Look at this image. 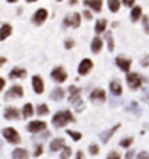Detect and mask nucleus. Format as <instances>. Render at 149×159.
Masks as SVG:
<instances>
[{
	"label": "nucleus",
	"mask_w": 149,
	"mask_h": 159,
	"mask_svg": "<svg viewBox=\"0 0 149 159\" xmlns=\"http://www.w3.org/2000/svg\"><path fill=\"white\" fill-rule=\"evenodd\" d=\"M3 88H5V79H2V78H0V91H2Z\"/></svg>",
	"instance_id": "obj_41"
},
{
	"label": "nucleus",
	"mask_w": 149,
	"mask_h": 159,
	"mask_svg": "<svg viewBox=\"0 0 149 159\" xmlns=\"http://www.w3.org/2000/svg\"><path fill=\"white\" fill-rule=\"evenodd\" d=\"M51 78H53L54 82L61 83V82H64V80L67 79V73H66V70H64L61 66H57L51 70Z\"/></svg>",
	"instance_id": "obj_2"
},
{
	"label": "nucleus",
	"mask_w": 149,
	"mask_h": 159,
	"mask_svg": "<svg viewBox=\"0 0 149 159\" xmlns=\"http://www.w3.org/2000/svg\"><path fill=\"white\" fill-rule=\"evenodd\" d=\"M126 79H127V83L130 85V88H133V89H136V88H139L142 85V78L137 73H127Z\"/></svg>",
	"instance_id": "obj_5"
},
{
	"label": "nucleus",
	"mask_w": 149,
	"mask_h": 159,
	"mask_svg": "<svg viewBox=\"0 0 149 159\" xmlns=\"http://www.w3.org/2000/svg\"><path fill=\"white\" fill-rule=\"evenodd\" d=\"M48 18V12H47V9H38L37 12L34 13V18H32V20H34L37 25H41V23H44L45 22V19Z\"/></svg>",
	"instance_id": "obj_7"
},
{
	"label": "nucleus",
	"mask_w": 149,
	"mask_h": 159,
	"mask_svg": "<svg viewBox=\"0 0 149 159\" xmlns=\"http://www.w3.org/2000/svg\"><path fill=\"white\" fill-rule=\"evenodd\" d=\"M140 16H142V7H140V6H135L133 9H132V13H130L132 20L136 22V20L140 19Z\"/></svg>",
	"instance_id": "obj_22"
},
{
	"label": "nucleus",
	"mask_w": 149,
	"mask_h": 159,
	"mask_svg": "<svg viewBox=\"0 0 149 159\" xmlns=\"http://www.w3.org/2000/svg\"><path fill=\"white\" fill-rule=\"evenodd\" d=\"M3 136H5L7 142H10L12 145H16V143L20 142V137H19V134H18V132H16L15 128H10V127H7V128L3 130Z\"/></svg>",
	"instance_id": "obj_3"
},
{
	"label": "nucleus",
	"mask_w": 149,
	"mask_h": 159,
	"mask_svg": "<svg viewBox=\"0 0 149 159\" xmlns=\"http://www.w3.org/2000/svg\"><path fill=\"white\" fill-rule=\"evenodd\" d=\"M61 147H64V140L61 139V137H59V139H54L53 142H51V145H50V149H51L53 152L59 150V149H61Z\"/></svg>",
	"instance_id": "obj_21"
},
{
	"label": "nucleus",
	"mask_w": 149,
	"mask_h": 159,
	"mask_svg": "<svg viewBox=\"0 0 149 159\" xmlns=\"http://www.w3.org/2000/svg\"><path fill=\"white\" fill-rule=\"evenodd\" d=\"M108 7L111 12H118V9H120V0H108Z\"/></svg>",
	"instance_id": "obj_25"
},
{
	"label": "nucleus",
	"mask_w": 149,
	"mask_h": 159,
	"mask_svg": "<svg viewBox=\"0 0 149 159\" xmlns=\"http://www.w3.org/2000/svg\"><path fill=\"white\" fill-rule=\"evenodd\" d=\"M73 45H74V41L73 40H66V41H64V47H66L67 50L73 48Z\"/></svg>",
	"instance_id": "obj_34"
},
{
	"label": "nucleus",
	"mask_w": 149,
	"mask_h": 159,
	"mask_svg": "<svg viewBox=\"0 0 149 159\" xmlns=\"http://www.w3.org/2000/svg\"><path fill=\"white\" fill-rule=\"evenodd\" d=\"M105 28H107V19H100L96 20V23H95V32L96 34H101L105 31Z\"/></svg>",
	"instance_id": "obj_23"
},
{
	"label": "nucleus",
	"mask_w": 149,
	"mask_h": 159,
	"mask_svg": "<svg viewBox=\"0 0 149 159\" xmlns=\"http://www.w3.org/2000/svg\"><path fill=\"white\" fill-rule=\"evenodd\" d=\"M63 96H64V92H63L61 88H57V89H54V91L51 92V99L53 101H60Z\"/></svg>",
	"instance_id": "obj_24"
},
{
	"label": "nucleus",
	"mask_w": 149,
	"mask_h": 159,
	"mask_svg": "<svg viewBox=\"0 0 149 159\" xmlns=\"http://www.w3.org/2000/svg\"><path fill=\"white\" fill-rule=\"evenodd\" d=\"M115 63H117V66L120 67L123 72H129L130 66H132V61L129 59H124V57H117L115 59Z\"/></svg>",
	"instance_id": "obj_10"
},
{
	"label": "nucleus",
	"mask_w": 149,
	"mask_h": 159,
	"mask_svg": "<svg viewBox=\"0 0 149 159\" xmlns=\"http://www.w3.org/2000/svg\"><path fill=\"white\" fill-rule=\"evenodd\" d=\"M83 3L88 7H91L95 12H101L102 9V0H83Z\"/></svg>",
	"instance_id": "obj_12"
},
{
	"label": "nucleus",
	"mask_w": 149,
	"mask_h": 159,
	"mask_svg": "<svg viewBox=\"0 0 149 159\" xmlns=\"http://www.w3.org/2000/svg\"><path fill=\"white\" fill-rule=\"evenodd\" d=\"M12 34V25L10 23H3L0 28V41H5Z\"/></svg>",
	"instance_id": "obj_15"
},
{
	"label": "nucleus",
	"mask_w": 149,
	"mask_h": 159,
	"mask_svg": "<svg viewBox=\"0 0 149 159\" xmlns=\"http://www.w3.org/2000/svg\"><path fill=\"white\" fill-rule=\"evenodd\" d=\"M0 149H2V142H0Z\"/></svg>",
	"instance_id": "obj_46"
},
{
	"label": "nucleus",
	"mask_w": 149,
	"mask_h": 159,
	"mask_svg": "<svg viewBox=\"0 0 149 159\" xmlns=\"http://www.w3.org/2000/svg\"><path fill=\"white\" fill-rule=\"evenodd\" d=\"M28 3H34V2H37V0H27Z\"/></svg>",
	"instance_id": "obj_45"
},
{
	"label": "nucleus",
	"mask_w": 149,
	"mask_h": 159,
	"mask_svg": "<svg viewBox=\"0 0 149 159\" xmlns=\"http://www.w3.org/2000/svg\"><path fill=\"white\" fill-rule=\"evenodd\" d=\"M5 117L6 120H18L19 118V111L13 108V107H10V108H6V111H5Z\"/></svg>",
	"instance_id": "obj_17"
},
{
	"label": "nucleus",
	"mask_w": 149,
	"mask_h": 159,
	"mask_svg": "<svg viewBox=\"0 0 149 159\" xmlns=\"http://www.w3.org/2000/svg\"><path fill=\"white\" fill-rule=\"evenodd\" d=\"M107 41H108V48H110V51H113L114 50V42H113V35L111 34H107Z\"/></svg>",
	"instance_id": "obj_30"
},
{
	"label": "nucleus",
	"mask_w": 149,
	"mask_h": 159,
	"mask_svg": "<svg viewBox=\"0 0 149 159\" xmlns=\"http://www.w3.org/2000/svg\"><path fill=\"white\" fill-rule=\"evenodd\" d=\"M69 121H74L72 113H69V111H60V113H57L53 117V126L63 127V126H66Z\"/></svg>",
	"instance_id": "obj_1"
},
{
	"label": "nucleus",
	"mask_w": 149,
	"mask_h": 159,
	"mask_svg": "<svg viewBox=\"0 0 149 159\" xmlns=\"http://www.w3.org/2000/svg\"><path fill=\"white\" fill-rule=\"evenodd\" d=\"M98 150H100V147H98L96 145H91V146H89V152H91V155H96Z\"/></svg>",
	"instance_id": "obj_32"
},
{
	"label": "nucleus",
	"mask_w": 149,
	"mask_h": 159,
	"mask_svg": "<svg viewBox=\"0 0 149 159\" xmlns=\"http://www.w3.org/2000/svg\"><path fill=\"white\" fill-rule=\"evenodd\" d=\"M123 5H124V6L132 7L133 5H135V0H123Z\"/></svg>",
	"instance_id": "obj_36"
},
{
	"label": "nucleus",
	"mask_w": 149,
	"mask_h": 159,
	"mask_svg": "<svg viewBox=\"0 0 149 159\" xmlns=\"http://www.w3.org/2000/svg\"><path fill=\"white\" fill-rule=\"evenodd\" d=\"M28 152L25 149H15L13 153H12V158L13 159H28Z\"/></svg>",
	"instance_id": "obj_20"
},
{
	"label": "nucleus",
	"mask_w": 149,
	"mask_h": 159,
	"mask_svg": "<svg viewBox=\"0 0 149 159\" xmlns=\"http://www.w3.org/2000/svg\"><path fill=\"white\" fill-rule=\"evenodd\" d=\"M45 127H47V124H45L44 121H32V123H29V124H28V132L38 133V132L45 130Z\"/></svg>",
	"instance_id": "obj_9"
},
{
	"label": "nucleus",
	"mask_w": 149,
	"mask_h": 159,
	"mask_svg": "<svg viewBox=\"0 0 149 159\" xmlns=\"http://www.w3.org/2000/svg\"><path fill=\"white\" fill-rule=\"evenodd\" d=\"M69 134H70V136H72V137H73V139L74 140H79V139H81V137H82V134H81V133H76V132H72V130H69Z\"/></svg>",
	"instance_id": "obj_33"
},
{
	"label": "nucleus",
	"mask_w": 149,
	"mask_h": 159,
	"mask_svg": "<svg viewBox=\"0 0 149 159\" xmlns=\"http://www.w3.org/2000/svg\"><path fill=\"white\" fill-rule=\"evenodd\" d=\"M92 66H94L92 60L83 59V60L81 61L79 67H78V72H79V74H88V72L91 70V69H92Z\"/></svg>",
	"instance_id": "obj_8"
},
{
	"label": "nucleus",
	"mask_w": 149,
	"mask_h": 159,
	"mask_svg": "<svg viewBox=\"0 0 149 159\" xmlns=\"http://www.w3.org/2000/svg\"><path fill=\"white\" fill-rule=\"evenodd\" d=\"M9 3H15V2H18V0H7Z\"/></svg>",
	"instance_id": "obj_44"
},
{
	"label": "nucleus",
	"mask_w": 149,
	"mask_h": 159,
	"mask_svg": "<svg viewBox=\"0 0 149 159\" xmlns=\"http://www.w3.org/2000/svg\"><path fill=\"white\" fill-rule=\"evenodd\" d=\"M57 2H63V0H57Z\"/></svg>",
	"instance_id": "obj_47"
},
{
	"label": "nucleus",
	"mask_w": 149,
	"mask_h": 159,
	"mask_svg": "<svg viewBox=\"0 0 149 159\" xmlns=\"http://www.w3.org/2000/svg\"><path fill=\"white\" fill-rule=\"evenodd\" d=\"M91 101H105V92L102 89H95L91 93Z\"/></svg>",
	"instance_id": "obj_18"
},
{
	"label": "nucleus",
	"mask_w": 149,
	"mask_h": 159,
	"mask_svg": "<svg viewBox=\"0 0 149 159\" xmlns=\"http://www.w3.org/2000/svg\"><path fill=\"white\" fill-rule=\"evenodd\" d=\"M69 101L74 104V105H82L81 101V89H78L76 86H70V96H69Z\"/></svg>",
	"instance_id": "obj_6"
},
{
	"label": "nucleus",
	"mask_w": 149,
	"mask_h": 159,
	"mask_svg": "<svg viewBox=\"0 0 149 159\" xmlns=\"http://www.w3.org/2000/svg\"><path fill=\"white\" fill-rule=\"evenodd\" d=\"M107 159H120V155H118L117 152H111L108 155V158H107Z\"/></svg>",
	"instance_id": "obj_35"
},
{
	"label": "nucleus",
	"mask_w": 149,
	"mask_h": 159,
	"mask_svg": "<svg viewBox=\"0 0 149 159\" xmlns=\"http://www.w3.org/2000/svg\"><path fill=\"white\" fill-rule=\"evenodd\" d=\"M70 153H72V149H70V147H64L63 152H61V155H60V158L61 159H67L69 156H70Z\"/></svg>",
	"instance_id": "obj_29"
},
{
	"label": "nucleus",
	"mask_w": 149,
	"mask_h": 159,
	"mask_svg": "<svg viewBox=\"0 0 149 159\" xmlns=\"http://www.w3.org/2000/svg\"><path fill=\"white\" fill-rule=\"evenodd\" d=\"M137 159H149V155L146 152H142V153H139Z\"/></svg>",
	"instance_id": "obj_37"
},
{
	"label": "nucleus",
	"mask_w": 149,
	"mask_h": 159,
	"mask_svg": "<svg viewBox=\"0 0 149 159\" xmlns=\"http://www.w3.org/2000/svg\"><path fill=\"white\" fill-rule=\"evenodd\" d=\"M102 44H104V42H102L101 38H100V37H95L94 40H92V44H91V51L95 54L100 53L102 48Z\"/></svg>",
	"instance_id": "obj_16"
},
{
	"label": "nucleus",
	"mask_w": 149,
	"mask_h": 159,
	"mask_svg": "<svg viewBox=\"0 0 149 159\" xmlns=\"http://www.w3.org/2000/svg\"><path fill=\"white\" fill-rule=\"evenodd\" d=\"M32 88L37 93H42L44 92V82L40 76H34L32 78Z\"/></svg>",
	"instance_id": "obj_11"
},
{
	"label": "nucleus",
	"mask_w": 149,
	"mask_h": 159,
	"mask_svg": "<svg viewBox=\"0 0 149 159\" xmlns=\"http://www.w3.org/2000/svg\"><path fill=\"white\" fill-rule=\"evenodd\" d=\"M41 152H42V146H38V147H37V150H35V156H40L41 155Z\"/></svg>",
	"instance_id": "obj_38"
},
{
	"label": "nucleus",
	"mask_w": 149,
	"mask_h": 159,
	"mask_svg": "<svg viewBox=\"0 0 149 159\" xmlns=\"http://www.w3.org/2000/svg\"><path fill=\"white\" fill-rule=\"evenodd\" d=\"M5 63H6V59H5V57H2V59H0V66H2V64H5Z\"/></svg>",
	"instance_id": "obj_43"
},
{
	"label": "nucleus",
	"mask_w": 149,
	"mask_h": 159,
	"mask_svg": "<svg viewBox=\"0 0 149 159\" xmlns=\"http://www.w3.org/2000/svg\"><path fill=\"white\" fill-rule=\"evenodd\" d=\"M81 19L82 16L81 13H72L70 16H67L66 19H64V27H72V28H78L81 27Z\"/></svg>",
	"instance_id": "obj_4"
},
{
	"label": "nucleus",
	"mask_w": 149,
	"mask_h": 159,
	"mask_svg": "<svg viewBox=\"0 0 149 159\" xmlns=\"http://www.w3.org/2000/svg\"><path fill=\"white\" fill-rule=\"evenodd\" d=\"M132 142H133V139H132V137H129V139L122 140V143H120V145H122L123 147H129V146L132 145Z\"/></svg>",
	"instance_id": "obj_31"
},
{
	"label": "nucleus",
	"mask_w": 149,
	"mask_h": 159,
	"mask_svg": "<svg viewBox=\"0 0 149 159\" xmlns=\"http://www.w3.org/2000/svg\"><path fill=\"white\" fill-rule=\"evenodd\" d=\"M25 76H27V70L20 69V67H15V69H12V72L9 73L10 79H20V78H25Z\"/></svg>",
	"instance_id": "obj_14"
},
{
	"label": "nucleus",
	"mask_w": 149,
	"mask_h": 159,
	"mask_svg": "<svg viewBox=\"0 0 149 159\" xmlns=\"http://www.w3.org/2000/svg\"><path fill=\"white\" fill-rule=\"evenodd\" d=\"M76 159H85V156H83V153H82L81 150H79V152H78V155H76Z\"/></svg>",
	"instance_id": "obj_40"
},
{
	"label": "nucleus",
	"mask_w": 149,
	"mask_h": 159,
	"mask_svg": "<svg viewBox=\"0 0 149 159\" xmlns=\"http://www.w3.org/2000/svg\"><path fill=\"white\" fill-rule=\"evenodd\" d=\"M37 113L40 114V115L48 114V107L45 105V104H41V105H38V108H37Z\"/></svg>",
	"instance_id": "obj_28"
},
{
	"label": "nucleus",
	"mask_w": 149,
	"mask_h": 159,
	"mask_svg": "<svg viewBox=\"0 0 149 159\" xmlns=\"http://www.w3.org/2000/svg\"><path fill=\"white\" fill-rule=\"evenodd\" d=\"M110 89H111V92L114 93L115 96L122 95V92H123L122 85H120V82H118V80H113V82H111V85H110Z\"/></svg>",
	"instance_id": "obj_19"
},
{
	"label": "nucleus",
	"mask_w": 149,
	"mask_h": 159,
	"mask_svg": "<svg viewBox=\"0 0 149 159\" xmlns=\"http://www.w3.org/2000/svg\"><path fill=\"white\" fill-rule=\"evenodd\" d=\"M83 15H85V18H88V19H91V18H92V13H91L89 10H85V12H83Z\"/></svg>",
	"instance_id": "obj_39"
},
{
	"label": "nucleus",
	"mask_w": 149,
	"mask_h": 159,
	"mask_svg": "<svg viewBox=\"0 0 149 159\" xmlns=\"http://www.w3.org/2000/svg\"><path fill=\"white\" fill-rule=\"evenodd\" d=\"M32 113H34V107L31 105V104H27V105L24 107V111H22V115H24L25 118H28V117H31V115H32Z\"/></svg>",
	"instance_id": "obj_26"
},
{
	"label": "nucleus",
	"mask_w": 149,
	"mask_h": 159,
	"mask_svg": "<svg viewBox=\"0 0 149 159\" xmlns=\"http://www.w3.org/2000/svg\"><path fill=\"white\" fill-rule=\"evenodd\" d=\"M117 128H118V126L113 127V128H111V130H108V132L105 133V134H102V136H101V137H102V140H104V142H108V139H110V137H111V134H113V133H114L115 130H117Z\"/></svg>",
	"instance_id": "obj_27"
},
{
	"label": "nucleus",
	"mask_w": 149,
	"mask_h": 159,
	"mask_svg": "<svg viewBox=\"0 0 149 159\" xmlns=\"http://www.w3.org/2000/svg\"><path fill=\"white\" fill-rule=\"evenodd\" d=\"M69 3H70V5H72V6H74V5H78V0H70V2H69Z\"/></svg>",
	"instance_id": "obj_42"
},
{
	"label": "nucleus",
	"mask_w": 149,
	"mask_h": 159,
	"mask_svg": "<svg viewBox=\"0 0 149 159\" xmlns=\"http://www.w3.org/2000/svg\"><path fill=\"white\" fill-rule=\"evenodd\" d=\"M22 95H24V89L18 85H15L13 88H10V91H7L6 98H19Z\"/></svg>",
	"instance_id": "obj_13"
}]
</instances>
